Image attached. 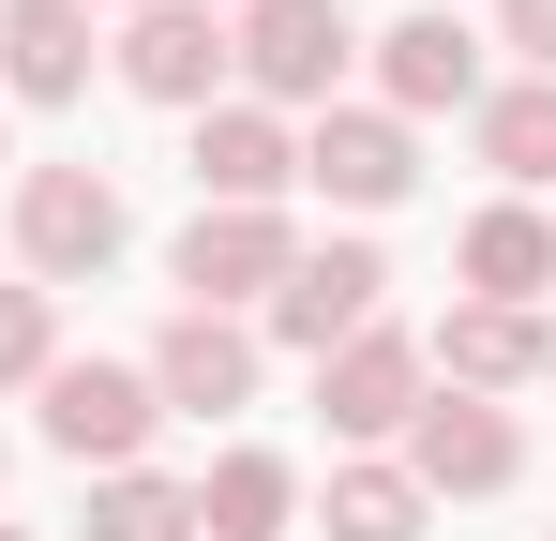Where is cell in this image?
Listing matches in <instances>:
<instances>
[{
  "label": "cell",
  "mask_w": 556,
  "mask_h": 541,
  "mask_svg": "<svg viewBox=\"0 0 556 541\" xmlns=\"http://www.w3.org/2000/svg\"><path fill=\"white\" fill-rule=\"evenodd\" d=\"M346 46H362V30H346V0H241V30H226V61L256 76L271 121H286V105H331Z\"/></svg>",
  "instance_id": "6da1fadb"
},
{
  "label": "cell",
  "mask_w": 556,
  "mask_h": 541,
  "mask_svg": "<svg viewBox=\"0 0 556 541\" xmlns=\"http://www.w3.org/2000/svg\"><path fill=\"white\" fill-rule=\"evenodd\" d=\"M15 241H30L46 286H61V270H105L121 256V180L105 166H30L15 180Z\"/></svg>",
  "instance_id": "7a4b0ae2"
},
{
  "label": "cell",
  "mask_w": 556,
  "mask_h": 541,
  "mask_svg": "<svg viewBox=\"0 0 556 541\" xmlns=\"http://www.w3.org/2000/svg\"><path fill=\"white\" fill-rule=\"evenodd\" d=\"M301 241H286V211H195L181 226V316H226V301H271Z\"/></svg>",
  "instance_id": "3957f363"
},
{
  "label": "cell",
  "mask_w": 556,
  "mask_h": 541,
  "mask_svg": "<svg viewBox=\"0 0 556 541\" xmlns=\"http://www.w3.org/2000/svg\"><path fill=\"white\" fill-rule=\"evenodd\" d=\"M151 422H166V406H151L136 361H46V437L76 451V466H136Z\"/></svg>",
  "instance_id": "277c9868"
},
{
  "label": "cell",
  "mask_w": 556,
  "mask_h": 541,
  "mask_svg": "<svg viewBox=\"0 0 556 541\" xmlns=\"http://www.w3.org/2000/svg\"><path fill=\"white\" fill-rule=\"evenodd\" d=\"M527 466V437H511V406H481V391H437L421 422H406V481L421 496H496Z\"/></svg>",
  "instance_id": "5b68a950"
},
{
  "label": "cell",
  "mask_w": 556,
  "mask_h": 541,
  "mask_svg": "<svg viewBox=\"0 0 556 541\" xmlns=\"http://www.w3.org/2000/svg\"><path fill=\"white\" fill-rule=\"evenodd\" d=\"M376 286H391V256H376V241H331V256H301V270L271 286V331H286L301 361H331V347L376 331Z\"/></svg>",
  "instance_id": "8992f818"
},
{
  "label": "cell",
  "mask_w": 556,
  "mask_h": 541,
  "mask_svg": "<svg viewBox=\"0 0 556 541\" xmlns=\"http://www.w3.org/2000/svg\"><path fill=\"white\" fill-rule=\"evenodd\" d=\"M301 180V136L271 105H195V211H271Z\"/></svg>",
  "instance_id": "52a82bcc"
},
{
  "label": "cell",
  "mask_w": 556,
  "mask_h": 541,
  "mask_svg": "<svg viewBox=\"0 0 556 541\" xmlns=\"http://www.w3.org/2000/svg\"><path fill=\"white\" fill-rule=\"evenodd\" d=\"M301 180H316V196H346V211H391V196L421 180V136H406L391 105H331V121L301 136Z\"/></svg>",
  "instance_id": "ba28073f"
},
{
  "label": "cell",
  "mask_w": 556,
  "mask_h": 541,
  "mask_svg": "<svg viewBox=\"0 0 556 541\" xmlns=\"http://www.w3.org/2000/svg\"><path fill=\"white\" fill-rule=\"evenodd\" d=\"M211 76H226V15H195V0H136V15H121V90L211 105Z\"/></svg>",
  "instance_id": "9c48e42d"
},
{
  "label": "cell",
  "mask_w": 556,
  "mask_h": 541,
  "mask_svg": "<svg viewBox=\"0 0 556 541\" xmlns=\"http://www.w3.org/2000/svg\"><path fill=\"white\" fill-rule=\"evenodd\" d=\"M136 376H151V406L226 422V406H256V331H241V316H166V347L136 361Z\"/></svg>",
  "instance_id": "30bf717a"
},
{
  "label": "cell",
  "mask_w": 556,
  "mask_h": 541,
  "mask_svg": "<svg viewBox=\"0 0 556 541\" xmlns=\"http://www.w3.org/2000/svg\"><path fill=\"white\" fill-rule=\"evenodd\" d=\"M376 90H391V121L481 105V30H466V15H406V30H376Z\"/></svg>",
  "instance_id": "8fae6325"
},
{
  "label": "cell",
  "mask_w": 556,
  "mask_h": 541,
  "mask_svg": "<svg viewBox=\"0 0 556 541\" xmlns=\"http://www.w3.org/2000/svg\"><path fill=\"white\" fill-rule=\"evenodd\" d=\"M316 406H331V437H406V422H421V347H406V331L331 347L316 361Z\"/></svg>",
  "instance_id": "7c38bea8"
},
{
  "label": "cell",
  "mask_w": 556,
  "mask_h": 541,
  "mask_svg": "<svg viewBox=\"0 0 556 541\" xmlns=\"http://www.w3.org/2000/svg\"><path fill=\"white\" fill-rule=\"evenodd\" d=\"M437 361H452V391H481V406H496V391H527V376L556 361V331H542V316H511V301H452Z\"/></svg>",
  "instance_id": "4fadbf2b"
},
{
  "label": "cell",
  "mask_w": 556,
  "mask_h": 541,
  "mask_svg": "<svg viewBox=\"0 0 556 541\" xmlns=\"http://www.w3.org/2000/svg\"><path fill=\"white\" fill-rule=\"evenodd\" d=\"M0 76L30 105H76L91 90V15L76 0H0Z\"/></svg>",
  "instance_id": "5bb4252c"
},
{
  "label": "cell",
  "mask_w": 556,
  "mask_h": 541,
  "mask_svg": "<svg viewBox=\"0 0 556 541\" xmlns=\"http://www.w3.org/2000/svg\"><path fill=\"white\" fill-rule=\"evenodd\" d=\"M542 286H556V226L527 211V196L466 226V301H511V316H542Z\"/></svg>",
  "instance_id": "9a60e30c"
},
{
  "label": "cell",
  "mask_w": 556,
  "mask_h": 541,
  "mask_svg": "<svg viewBox=\"0 0 556 541\" xmlns=\"http://www.w3.org/2000/svg\"><path fill=\"white\" fill-rule=\"evenodd\" d=\"M301 512V481H286V451H226L211 481H195V541H271Z\"/></svg>",
  "instance_id": "2e32d148"
},
{
  "label": "cell",
  "mask_w": 556,
  "mask_h": 541,
  "mask_svg": "<svg viewBox=\"0 0 556 541\" xmlns=\"http://www.w3.org/2000/svg\"><path fill=\"white\" fill-rule=\"evenodd\" d=\"M481 166H496V180H527V196L556 180V76H527V90H481Z\"/></svg>",
  "instance_id": "e0dca14e"
},
{
  "label": "cell",
  "mask_w": 556,
  "mask_h": 541,
  "mask_svg": "<svg viewBox=\"0 0 556 541\" xmlns=\"http://www.w3.org/2000/svg\"><path fill=\"white\" fill-rule=\"evenodd\" d=\"M91 541H195V481H151V466H105Z\"/></svg>",
  "instance_id": "ac0fdd59"
},
{
  "label": "cell",
  "mask_w": 556,
  "mask_h": 541,
  "mask_svg": "<svg viewBox=\"0 0 556 541\" xmlns=\"http://www.w3.org/2000/svg\"><path fill=\"white\" fill-rule=\"evenodd\" d=\"M421 512H437V496H421L406 466H346V481H331V541H421Z\"/></svg>",
  "instance_id": "d6986e66"
},
{
  "label": "cell",
  "mask_w": 556,
  "mask_h": 541,
  "mask_svg": "<svg viewBox=\"0 0 556 541\" xmlns=\"http://www.w3.org/2000/svg\"><path fill=\"white\" fill-rule=\"evenodd\" d=\"M46 361H61V316H46V286H0V391H46Z\"/></svg>",
  "instance_id": "ffe728a7"
},
{
  "label": "cell",
  "mask_w": 556,
  "mask_h": 541,
  "mask_svg": "<svg viewBox=\"0 0 556 541\" xmlns=\"http://www.w3.org/2000/svg\"><path fill=\"white\" fill-rule=\"evenodd\" d=\"M496 30H511V46H527V61L556 76V0H496Z\"/></svg>",
  "instance_id": "44dd1931"
},
{
  "label": "cell",
  "mask_w": 556,
  "mask_h": 541,
  "mask_svg": "<svg viewBox=\"0 0 556 541\" xmlns=\"http://www.w3.org/2000/svg\"><path fill=\"white\" fill-rule=\"evenodd\" d=\"M76 15H91V0H76ZM121 15H136V0H121Z\"/></svg>",
  "instance_id": "7402d4cb"
},
{
  "label": "cell",
  "mask_w": 556,
  "mask_h": 541,
  "mask_svg": "<svg viewBox=\"0 0 556 541\" xmlns=\"http://www.w3.org/2000/svg\"><path fill=\"white\" fill-rule=\"evenodd\" d=\"M0 541H30V527H0Z\"/></svg>",
  "instance_id": "603a6c76"
},
{
  "label": "cell",
  "mask_w": 556,
  "mask_h": 541,
  "mask_svg": "<svg viewBox=\"0 0 556 541\" xmlns=\"http://www.w3.org/2000/svg\"><path fill=\"white\" fill-rule=\"evenodd\" d=\"M195 15H211V0H195Z\"/></svg>",
  "instance_id": "cb8c5ba5"
}]
</instances>
